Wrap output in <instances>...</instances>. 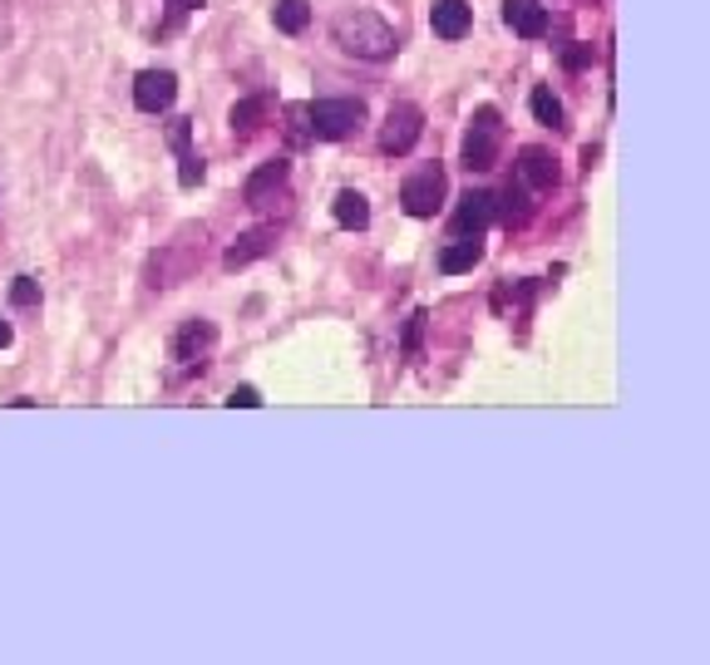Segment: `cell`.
I'll return each instance as SVG.
<instances>
[{"label":"cell","mask_w":710,"mask_h":665,"mask_svg":"<svg viewBox=\"0 0 710 665\" xmlns=\"http://www.w3.org/2000/svg\"><path fill=\"white\" fill-rule=\"evenodd\" d=\"M592 60H598V50H592V44H582V40H572L568 50H563V64H568V70H588Z\"/></svg>","instance_id":"cell-25"},{"label":"cell","mask_w":710,"mask_h":665,"mask_svg":"<svg viewBox=\"0 0 710 665\" xmlns=\"http://www.w3.org/2000/svg\"><path fill=\"white\" fill-rule=\"evenodd\" d=\"M494 217H499V222H509V227H523V222H529V217H533V188H529V182L513 178L509 188H503L499 198H494Z\"/></svg>","instance_id":"cell-17"},{"label":"cell","mask_w":710,"mask_h":665,"mask_svg":"<svg viewBox=\"0 0 710 665\" xmlns=\"http://www.w3.org/2000/svg\"><path fill=\"white\" fill-rule=\"evenodd\" d=\"M331 212H336V222L346 227V232H365V227H371V202H365V192H355V188H341L336 202H331Z\"/></svg>","instance_id":"cell-19"},{"label":"cell","mask_w":710,"mask_h":665,"mask_svg":"<svg viewBox=\"0 0 710 665\" xmlns=\"http://www.w3.org/2000/svg\"><path fill=\"white\" fill-rule=\"evenodd\" d=\"M529 109H533V119L543 123V129H563V105H558V95L548 85H538L529 95Z\"/></svg>","instance_id":"cell-21"},{"label":"cell","mask_w":710,"mask_h":665,"mask_svg":"<svg viewBox=\"0 0 710 665\" xmlns=\"http://www.w3.org/2000/svg\"><path fill=\"white\" fill-rule=\"evenodd\" d=\"M469 26H474V10L464 6V0H434L430 10V30L440 40H464Z\"/></svg>","instance_id":"cell-14"},{"label":"cell","mask_w":710,"mask_h":665,"mask_svg":"<svg viewBox=\"0 0 710 665\" xmlns=\"http://www.w3.org/2000/svg\"><path fill=\"white\" fill-rule=\"evenodd\" d=\"M286 139H292L296 148L316 139V133H312V113H306V105H292V109H286Z\"/></svg>","instance_id":"cell-22"},{"label":"cell","mask_w":710,"mask_h":665,"mask_svg":"<svg viewBox=\"0 0 710 665\" xmlns=\"http://www.w3.org/2000/svg\"><path fill=\"white\" fill-rule=\"evenodd\" d=\"M558 158L548 148H523L519 153V182H529L533 192H553L558 188Z\"/></svg>","instance_id":"cell-12"},{"label":"cell","mask_w":710,"mask_h":665,"mask_svg":"<svg viewBox=\"0 0 710 665\" xmlns=\"http://www.w3.org/2000/svg\"><path fill=\"white\" fill-rule=\"evenodd\" d=\"M425 311H415V316H410V326H405V355H410V360H420V355H425V346H420V340H425Z\"/></svg>","instance_id":"cell-24"},{"label":"cell","mask_w":710,"mask_h":665,"mask_svg":"<svg viewBox=\"0 0 710 665\" xmlns=\"http://www.w3.org/2000/svg\"><path fill=\"white\" fill-rule=\"evenodd\" d=\"M489 222H494V192H464L454 212V237H484Z\"/></svg>","instance_id":"cell-11"},{"label":"cell","mask_w":710,"mask_h":665,"mask_svg":"<svg viewBox=\"0 0 710 665\" xmlns=\"http://www.w3.org/2000/svg\"><path fill=\"white\" fill-rule=\"evenodd\" d=\"M174 10H203V0H168Z\"/></svg>","instance_id":"cell-28"},{"label":"cell","mask_w":710,"mask_h":665,"mask_svg":"<svg viewBox=\"0 0 710 665\" xmlns=\"http://www.w3.org/2000/svg\"><path fill=\"white\" fill-rule=\"evenodd\" d=\"M420 133H425V109L420 105H391V113H385L381 123V153H410V148L420 143Z\"/></svg>","instance_id":"cell-4"},{"label":"cell","mask_w":710,"mask_h":665,"mask_svg":"<svg viewBox=\"0 0 710 665\" xmlns=\"http://www.w3.org/2000/svg\"><path fill=\"white\" fill-rule=\"evenodd\" d=\"M479 257H484V242H479V237H454V242L440 251V271L444 277H460V271L479 267Z\"/></svg>","instance_id":"cell-18"},{"label":"cell","mask_w":710,"mask_h":665,"mask_svg":"<svg viewBox=\"0 0 710 665\" xmlns=\"http://www.w3.org/2000/svg\"><path fill=\"white\" fill-rule=\"evenodd\" d=\"M193 247H203V227H183L178 242L164 247V257H154V267H148V286H178L183 277H188L193 267Z\"/></svg>","instance_id":"cell-7"},{"label":"cell","mask_w":710,"mask_h":665,"mask_svg":"<svg viewBox=\"0 0 710 665\" xmlns=\"http://www.w3.org/2000/svg\"><path fill=\"white\" fill-rule=\"evenodd\" d=\"M272 247H277V232H272V227H257V232H243L233 247L223 251V267H227V271H243V267H252V261H257V257H267Z\"/></svg>","instance_id":"cell-15"},{"label":"cell","mask_w":710,"mask_h":665,"mask_svg":"<svg viewBox=\"0 0 710 665\" xmlns=\"http://www.w3.org/2000/svg\"><path fill=\"white\" fill-rule=\"evenodd\" d=\"M306 113H312V133H316V139H326V143L351 139V133L365 123L361 99H316V105H306Z\"/></svg>","instance_id":"cell-3"},{"label":"cell","mask_w":710,"mask_h":665,"mask_svg":"<svg viewBox=\"0 0 710 665\" xmlns=\"http://www.w3.org/2000/svg\"><path fill=\"white\" fill-rule=\"evenodd\" d=\"M178 99V75L174 70H144L134 79V105L144 113H164Z\"/></svg>","instance_id":"cell-9"},{"label":"cell","mask_w":710,"mask_h":665,"mask_svg":"<svg viewBox=\"0 0 710 665\" xmlns=\"http://www.w3.org/2000/svg\"><path fill=\"white\" fill-rule=\"evenodd\" d=\"M331 40L341 44L346 54H355V60H391V54L400 50L395 40V26H385L375 10H341L336 20H331Z\"/></svg>","instance_id":"cell-1"},{"label":"cell","mask_w":710,"mask_h":665,"mask_svg":"<svg viewBox=\"0 0 710 665\" xmlns=\"http://www.w3.org/2000/svg\"><path fill=\"white\" fill-rule=\"evenodd\" d=\"M10 301H16L20 311H36V306H40V281L36 277H16V281H10Z\"/></svg>","instance_id":"cell-23"},{"label":"cell","mask_w":710,"mask_h":665,"mask_svg":"<svg viewBox=\"0 0 710 665\" xmlns=\"http://www.w3.org/2000/svg\"><path fill=\"white\" fill-rule=\"evenodd\" d=\"M503 20H509V30L523 40L548 36V6H538V0H503Z\"/></svg>","instance_id":"cell-13"},{"label":"cell","mask_w":710,"mask_h":665,"mask_svg":"<svg viewBox=\"0 0 710 665\" xmlns=\"http://www.w3.org/2000/svg\"><path fill=\"white\" fill-rule=\"evenodd\" d=\"M272 20H277L282 36H302L312 26V0H277L272 6Z\"/></svg>","instance_id":"cell-20"},{"label":"cell","mask_w":710,"mask_h":665,"mask_svg":"<svg viewBox=\"0 0 710 665\" xmlns=\"http://www.w3.org/2000/svg\"><path fill=\"white\" fill-rule=\"evenodd\" d=\"M168 143H174V153H178V182H183V188H198V182H203V158L193 153V119L168 123Z\"/></svg>","instance_id":"cell-10"},{"label":"cell","mask_w":710,"mask_h":665,"mask_svg":"<svg viewBox=\"0 0 710 665\" xmlns=\"http://www.w3.org/2000/svg\"><path fill=\"white\" fill-rule=\"evenodd\" d=\"M267 113H272V95H247L233 105V113H227V129H233L237 139H252V133L267 123Z\"/></svg>","instance_id":"cell-16"},{"label":"cell","mask_w":710,"mask_h":665,"mask_svg":"<svg viewBox=\"0 0 710 665\" xmlns=\"http://www.w3.org/2000/svg\"><path fill=\"white\" fill-rule=\"evenodd\" d=\"M499 143H503V119L494 105H479L474 119H469V133H464V148H460V163L469 173H489L499 163Z\"/></svg>","instance_id":"cell-2"},{"label":"cell","mask_w":710,"mask_h":665,"mask_svg":"<svg viewBox=\"0 0 710 665\" xmlns=\"http://www.w3.org/2000/svg\"><path fill=\"white\" fill-rule=\"evenodd\" d=\"M286 178H292V163L286 158H272V163H262L257 173L243 182V202L252 212H267L277 198H286Z\"/></svg>","instance_id":"cell-8"},{"label":"cell","mask_w":710,"mask_h":665,"mask_svg":"<svg viewBox=\"0 0 710 665\" xmlns=\"http://www.w3.org/2000/svg\"><path fill=\"white\" fill-rule=\"evenodd\" d=\"M400 202H405L410 217H434L444 208V168L430 163V168H420V173H410L405 188H400Z\"/></svg>","instance_id":"cell-5"},{"label":"cell","mask_w":710,"mask_h":665,"mask_svg":"<svg viewBox=\"0 0 710 665\" xmlns=\"http://www.w3.org/2000/svg\"><path fill=\"white\" fill-rule=\"evenodd\" d=\"M227 405H233V409H257V405H262V395H257L252 385H237L233 395H227Z\"/></svg>","instance_id":"cell-26"},{"label":"cell","mask_w":710,"mask_h":665,"mask_svg":"<svg viewBox=\"0 0 710 665\" xmlns=\"http://www.w3.org/2000/svg\"><path fill=\"white\" fill-rule=\"evenodd\" d=\"M10 336H16V330H10V320H6V316H0V350H6V346H10Z\"/></svg>","instance_id":"cell-27"},{"label":"cell","mask_w":710,"mask_h":665,"mask_svg":"<svg viewBox=\"0 0 710 665\" xmlns=\"http://www.w3.org/2000/svg\"><path fill=\"white\" fill-rule=\"evenodd\" d=\"M213 346H217V326H213V320H203V316L183 320L178 336H174L178 370H203V365H208V355H213Z\"/></svg>","instance_id":"cell-6"}]
</instances>
